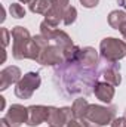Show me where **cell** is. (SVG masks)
<instances>
[{"label":"cell","mask_w":126,"mask_h":127,"mask_svg":"<svg viewBox=\"0 0 126 127\" xmlns=\"http://www.w3.org/2000/svg\"><path fill=\"white\" fill-rule=\"evenodd\" d=\"M10 37L13 40V46H12V55L15 59L21 61V59H28V49H30V43H31L33 37L30 31L21 25H16L12 28Z\"/></svg>","instance_id":"obj_1"},{"label":"cell","mask_w":126,"mask_h":127,"mask_svg":"<svg viewBox=\"0 0 126 127\" xmlns=\"http://www.w3.org/2000/svg\"><path fill=\"white\" fill-rule=\"evenodd\" d=\"M99 55L104 61L119 62L126 56V43L114 37H105L99 43Z\"/></svg>","instance_id":"obj_2"},{"label":"cell","mask_w":126,"mask_h":127,"mask_svg":"<svg viewBox=\"0 0 126 127\" xmlns=\"http://www.w3.org/2000/svg\"><path fill=\"white\" fill-rule=\"evenodd\" d=\"M85 118L95 127H102L111 124L116 118V106H102V105H89ZM83 120V118H82Z\"/></svg>","instance_id":"obj_3"},{"label":"cell","mask_w":126,"mask_h":127,"mask_svg":"<svg viewBox=\"0 0 126 127\" xmlns=\"http://www.w3.org/2000/svg\"><path fill=\"white\" fill-rule=\"evenodd\" d=\"M42 78L39 72H27L21 77V80L15 86V95L19 99H30L33 93L40 87Z\"/></svg>","instance_id":"obj_4"},{"label":"cell","mask_w":126,"mask_h":127,"mask_svg":"<svg viewBox=\"0 0 126 127\" xmlns=\"http://www.w3.org/2000/svg\"><path fill=\"white\" fill-rule=\"evenodd\" d=\"M71 120H74V112L71 106H63V108H55L49 106V115L46 123L54 127H64L67 126Z\"/></svg>","instance_id":"obj_5"},{"label":"cell","mask_w":126,"mask_h":127,"mask_svg":"<svg viewBox=\"0 0 126 127\" xmlns=\"http://www.w3.org/2000/svg\"><path fill=\"white\" fill-rule=\"evenodd\" d=\"M64 50L61 47H58L57 44H49L48 47H45L42 52H40V56L37 59V64L40 65H61L64 64Z\"/></svg>","instance_id":"obj_6"},{"label":"cell","mask_w":126,"mask_h":127,"mask_svg":"<svg viewBox=\"0 0 126 127\" xmlns=\"http://www.w3.org/2000/svg\"><path fill=\"white\" fill-rule=\"evenodd\" d=\"M4 118L7 120L10 127H19L21 124L27 123L28 120V108L19 103H13L9 106V111L6 112Z\"/></svg>","instance_id":"obj_7"},{"label":"cell","mask_w":126,"mask_h":127,"mask_svg":"<svg viewBox=\"0 0 126 127\" xmlns=\"http://www.w3.org/2000/svg\"><path fill=\"white\" fill-rule=\"evenodd\" d=\"M48 115H49V106L31 105L28 106V120L25 124L28 127H37L48 120Z\"/></svg>","instance_id":"obj_8"},{"label":"cell","mask_w":126,"mask_h":127,"mask_svg":"<svg viewBox=\"0 0 126 127\" xmlns=\"http://www.w3.org/2000/svg\"><path fill=\"white\" fill-rule=\"evenodd\" d=\"M21 69L15 65L6 66L4 69L0 71V90H6L9 86L16 84L21 80Z\"/></svg>","instance_id":"obj_9"},{"label":"cell","mask_w":126,"mask_h":127,"mask_svg":"<svg viewBox=\"0 0 126 127\" xmlns=\"http://www.w3.org/2000/svg\"><path fill=\"white\" fill-rule=\"evenodd\" d=\"M107 66L102 69V77L105 78L107 83L113 84V86H119L122 83V75H120V65L117 62H110L105 61Z\"/></svg>","instance_id":"obj_10"},{"label":"cell","mask_w":126,"mask_h":127,"mask_svg":"<svg viewBox=\"0 0 126 127\" xmlns=\"http://www.w3.org/2000/svg\"><path fill=\"white\" fill-rule=\"evenodd\" d=\"M94 93L101 102L110 103L114 97V86L107 81H96V84L94 86Z\"/></svg>","instance_id":"obj_11"},{"label":"cell","mask_w":126,"mask_h":127,"mask_svg":"<svg viewBox=\"0 0 126 127\" xmlns=\"http://www.w3.org/2000/svg\"><path fill=\"white\" fill-rule=\"evenodd\" d=\"M82 66L85 68H96L98 65V52L94 47H83L79 55V61Z\"/></svg>","instance_id":"obj_12"},{"label":"cell","mask_w":126,"mask_h":127,"mask_svg":"<svg viewBox=\"0 0 126 127\" xmlns=\"http://www.w3.org/2000/svg\"><path fill=\"white\" fill-rule=\"evenodd\" d=\"M51 43H52V44H57V46L61 47L63 50H65V49H68V47L73 46V40L70 38V35L65 31H63V30H58V28H57L55 32L52 34Z\"/></svg>","instance_id":"obj_13"},{"label":"cell","mask_w":126,"mask_h":127,"mask_svg":"<svg viewBox=\"0 0 126 127\" xmlns=\"http://www.w3.org/2000/svg\"><path fill=\"white\" fill-rule=\"evenodd\" d=\"M108 24H110V27L111 28H114V30H119L120 31V28L123 27L126 24V13L125 10H113V12H110V15H108Z\"/></svg>","instance_id":"obj_14"},{"label":"cell","mask_w":126,"mask_h":127,"mask_svg":"<svg viewBox=\"0 0 126 127\" xmlns=\"http://www.w3.org/2000/svg\"><path fill=\"white\" fill-rule=\"evenodd\" d=\"M89 105H91V103L88 102V99H85V97H77V99L73 102V106H71V108H73V112H74V118H76V120L85 118Z\"/></svg>","instance_id":"obj_15"},{"label":"cell","mask_w":126,"mask_h":127,"mask_svg":"<svg viewBox=\"0 0 126 127\" xmlns=\"http://www.w3.org/2000/svg\"><path fill=\"white\" fill-rule=\"evenodd\" d=\"M64 19V12H60V10H57V9H54V7H51L46 13H45V21L48 22V24H51L52 27H58L60 25V22Z\"/></svg>","instance_id":"obj_16"},{"label":"cell","mask_w":126,"mask_h":127,"mask_svg":"<svg viewBox=\"0 0 126 127\" xmlns=\"http://www.w3.org/2000/svg\"><path fill=\"white\" fill-rule=\"evenodd\" d=\"M51 9V0H31L30 10L33 13H46Z\"/></svg>","instance_id":"obj_17"},{"label":"cell","mask_w":126,"mask_h":127,"mask_svg":"<svg viewBox=\"0 0 126 127\" xmlns=\"http://www.w3.org/2000/svg\"><path fill=\"white\" fill-rule=\"evenodd\" d=\"M76 18H77V9H76L74 6H68L67 10L64 12V19H63L64 25H71V24H74Z\"/></svg>","instance_id":"obj_18"},{"label":"cell","mask_w":126,"mask_h":127,"mask_svg":"<svg viewBox=\"0 0 126 127\" xmlns=\"http://www.w3.org/2000/svg\"><path fill=\"white\" fill-rule=\"evenodd\" d=\"M9 12H10L12 18H16V19H21V18L25 16V9H24V6L19 4V3H12V4L9 6Z\"/></svg>","instance_id":"obj_19"},{"label":"cell","mask_w":126,"mask_h":127,"mask_svg":"<svg viewBox=\"0 0 126 127\" xmlns=\"http://www.w3.org/2000/svg\"><path fill=\"white\" fill-rule=\"evenodd\" d=\"M55 27H52L51 24H48L46 21H43L42 24H40V34L43 35V37H46L49 41H51V37H52V34L55 32Z\"/></svg>","instance_id":"obj_20"},{"label":"cell","mask_w":126,"mask_h":127,"mask_svg":"<svg viewBox=\"0 0 126 127\" xmlns=\"http://www.w3.org/2000/svg\"><path fill=\"white\" fill-rule=\"evenodd\" d=\"M68 6H70V0H51V7L60 12H65Z\"/></svg>","instance_id":"obj_21"},{"label":"cell","mask_w":126,"mask_h":127,"mask_svg":"<svg viewBox=\"0 0 126 127\" xmlns=\"http://www.w3.org/2000/svg\"><path fill=\"white\" fill-rule=\"evenodd\" d=\"M9 35H10V31L7 28H1V43H3V47H6L9 44Z\"/></svg>","instance_id":"obj_22"},{"label":"cell","mask_w":126,"mask_h":127,"mask_svg":"<svg viewBox=\"0 0 126 127\" xmlns=\"http://www.w3.org/2000/svg\"><path fill=\"white\" fill-rule=\"evenodd\" d=\"M80 3H82V6H85L88 9H92L95 6H98L99 0H80Z\"/></svg>","instance_id":"obj_23"},{"label":"cell","mask_w":126,"mask_h":127,"mask_svg":"<svg viewBox=\"0 0 126 127\" xmlns=\"http://www.w3.org/2000/svg\"><path fill=\"white\" fill-rule=\"evenodd\" d=\"M65 127H83V124L74 118V120H71V121H70V123H68V124H67Z\"/></svg>","instance_id":"obj_24"},{"label":"cell","mask_w":126,"mask_h":127,"mask_svg":"<svg viewBox=\"0 0 126 127\" xmlns=\"http://www.w3.org/2000/svg\"><path fill=\"white\" fill-rule=\"evenodd\" d=\"M0 127H10V124L7 123L6 118H1V120H0Z\"/></svg>","instance_id":"obj_25"},{"label":"cell","mask_w":126,"mask_h":127,"mask_svg":"<svg viewBox=\"0 0 126 127\" xmlns=\"http://www.w3.org/2000/svg\"><path fill=\"white\" fill-rule=\"evenodd\" d=\"M4 106H6V100H4V97H3V96H0V109L3 111V109H4Z\"/></svg>","instance_id":"obj_26"},{"label":"cell","mask_w":126,"mask_h":127,"mask_svg":"<svg viewBox=\"0 0 126 127\" xmlns=\"http://www.w3.org/2000/svg\"><path fill=\"white\" fill-rule=\"evenodd\" d=\"M120 32H122V37H123V40H126V24L120 28Z\"/></svg>","instance_id":"obj_27"},{"label":"cell","mask_w":126,"mask_h":127,"mask_svg":"<svg viewBox=\"0 0 126 127\" xmlns=\"http://www.w3.org/2000/svg\"><path fill=\"white\" fill-rule=\"evenodd\" d=\"M19 1H21V3H28V4L31 3V0H19Z\"/></svg>","instance_id":"obj_28"},{"label":"cell","mask_w":126,"mask_h":127,"mask_svg":"<svg viewBox=\"0 0 126 127\" xmlns=\"http://www.w3.org/2000/svg\"><path fill=\"white\" fill-rule=\"evenodd\" d=\"M123 118H125V121H126V109H125V112H123V115H122Z\"/></svg>","instance_id":"obj_29"},{"label":"cell","mask_w":126,"mask_h":127,"mask_svg":"<svg viewBox=\"0 0 126 127\" xmlns=\"http://www.w3.org/2000/svg\"><path fill=\"white\" fill-rule=\"evenodd\" d=\"M49 127H54V126H49Z\"/></svg>","instance_id":"obj_30"}]
</instances>
